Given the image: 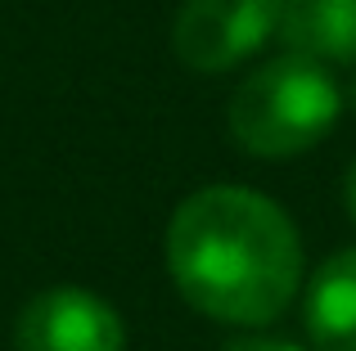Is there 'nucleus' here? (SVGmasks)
<instances>
[{"label": "nucleus", "instance_id": "f257e3e1", "mask_svg": "<svg viewBox=\"0 0 356 351\" xmlns=\"http://www.w3.org/2000/svg\"><path fill=\"white\" fill-rule=\"evenodd\" d=\"M167 271L199 316L261 329L302 289V239L275 198L243 185H208L172 212Z\"/></svg>", "mask_w": 356, "mask_h": 351}, {"label": "nucleus", "instance_id": "f03ea898", "mask_svg": "<svg viewBox=\"0 0 356 351\" xmlns=\"http://www.w3.org/2000/svg\"><path fill=\"white\" fill-rule=\"evenodd\" d=\"M339 113L343 86L330 77V68L298 59V54H280V59L252 68L235 86L226 126L243 153L280 162L316 149L334 131Z\"/></svg>", "mask_w": 356, "mask_h": 351}, {"label": "nucleus", "instance_id": "7ed1b4c3", "mask_svg": "<svg viewBox=\"0 0 356 351\" xmlns=\"http://www.w3.org/2000/svg\"><path fill=\"white\" fill-rule=\"evenodd\" d=\"M280 0H185L172 23V50L190 72L239 68L275 36Z\"/></svg>", "mask_w": 356, "mask_h": 351}, {"label": "nucleus", "instance_id": "20e7f679", "mask_svg": "<svg viewBox=\"0 0 356 351\" xmlns=\"http://www.w3.org/2000/svg\"><path fill=\"white\" fill-rule=\"evenodd\" d=\"M14 347L18 351H122L127 329H122V316L99 293L59 284V289L36 293L18 311Z\"/></svg>", "mask_w": 356, "mask_h": 351}, {"label": "nucleus", "instance_id": "39448f33", "mask_svg": "<svg viewBox=\"0 0 356 351\" xmlns=\"http://www.w3.org/2000/svg\"><path fill=\"white\" fill-rule=\"evenodd\" d=\"M275 36L284 54L330 63H356V0H280Z\"/></svg>", "mask_w": 356, "mask_h": 351}, {"label": "nucleus", "instance_id": "423d86ee", "mask_svg": "<svg viewBox=\"0 0 356 351\" xmlns=\"http://www.w3.org/2000/svg\"><path fill=\"white\" fill-rule=\"evenodd\" d=\"M302 325L316 351H356V248L316 266L302 298Z\"/></svg>", "mask_w": 356, "mask_h": 351}, {"label": "nucleus", "instance_id": "0eeeda50", "mask_svg": "<svg viewBox=\"0 0 356 351\" xmlns=\"http://www.w3.org/2000/svg\"><path fill=\"white\" fill-rule=\"evenodd\" d=\"M221 351H302L298 343H289V338H270V334H248V338H235V343H226Z\"/></svg>", "mask_w": 356, "mask_h": 351}, {"label": "nucleus", "instance_id": "6e6552de", "mask_svg": "<svg viewBox=\"0 0 356 351\" xmlns=\"http://www.w3.org/2000/svg\"><path fill=\"white\" fill-rule=\"evenodd\" d=\"M343 203H348V212L356 221V158L348 162V176H343Z\"/></svg>", "mask_w": 356, "mask_h": 351}, {"label": "nucleus", "instance_id": "1a4fd4ad", "mask_svg": "<svg viewBox=\"0 0 356 351\" xmlns=\"http://www.w3.org/2000/svg\"><path fill=\"white\" fill-rule=\"evenodd\" d=\"M343 108H352V113H356V72H352L348 90H343Z\"/></svg>", "mask_w": 356, "mask_h": 351}]
</instances>
